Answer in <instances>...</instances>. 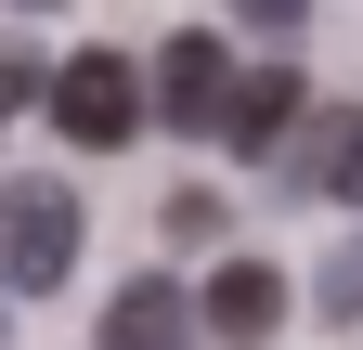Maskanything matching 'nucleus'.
Segmentation results:
<instances>
[{
  "label": "nucleus",
  "instance_id": "1",
  "mask_svg": "<svg viewBox=\"0 0 363 350\" xmlns=\"http://www.w3.org/2000/svg\"><path fill=\"white\" fill-rule=\"evenodd\" d=\"M78 234H91V208L65 195V182H0V286L13 298H52L65 273H78Z\"/></svg>",
  "mask_w": 363,
  "mask_h": 350
},
{
  "label": "nucleus",
  "instance_id": "2",
  "mask_svg": "<svg viewBox=\"0 0 363 350\" xmlns=\"http://www.w3.org/2000/svg\"><path fill=\"white\" fill-rule=\"evenodd\" d=\"M143 91H156V78L130 65V52H65V78H52V130H65V143H91V156H117L130 130H143Z\"/></svg>",
  "mask_w": 363,
  "mask_h": 350
},
{
  "label": "nucleus",
  "instance_id": "3",
  "mask_svg": "<svg viewBox=\"0 0 363 350\" xmlns=\"http://www.w3.org/2000/svg\"><path fill=\"white\" fill-rule=\"evenodd\" d=\"M156 117H169V130H220V117H234L220 39H169V52H156Z\"/></svg>",
  "mask_w": 363,
  "mask_h": 350
},
{
  "label": "nucleus",
  "instance_id": "4",
  "mask_svg": "<svg viewBox=\"0 0 363 350\" xmlns=\"http://www.w3.org/2000/svg\"><path fill=\"white\" fill-rule=\"evenodd\" d=\"M195 324H208V298H182L169 273H143V286H117L104 350H195Z\"/></svg>",
  "mask_w": 363,
  "mask_h": 350
},
{
  "label": "nucleus",
  "instance_id": "5",
  "mask_svg": "<svg viewBox=\"0 0 363 350\" xmlns=\"http://www.w3.org/2000/svg\"><path fill=\"white\" fill-rule=\"evenodd\" d=\"M272 324H286V273H272V259H220V273H208V337L259 350Z\"/></svg>",
  "mask_w": 363,
  "mask_h": 350
},
{
  "label": "nucleus",
  "instance_id": "6",
  "mask_svg": "<svg viewBox=\"0 0 363 350\" xmlns=\"http://www.w3.org/2000/svg\"><path fill=\"white\" fill-rule=\"evenodd\" d=\"M298 130V65H259V78H234V117H220V143L234 156H272Z\"/></svg>",
  "mask_w": 363,
  "mask_h": 350
},
{
  "label": "nucleus",
  "instance_id": "7",
  "mask_svg": "<svg viewBox=\"0 0 363 350\" xmlns=\"http://www.w3.org/2000/svg\"><path fill=\"white\" fill-rule=\"evenodd\" d=\"M156 221H169V247H220V221H234V208H220V195H169Z\"/></svg>",
  "mask_w": 363,
  "mask_h": 350
},
{
  "label": "nucleus",
  "instance_id": "8",
  "mask_svg": "<svg viewBox=\"0 0 363 350\" xmlns=\"http://www.w3.org/2000/svg\"><path fill=\"white\" fill-rule=\"evenodd\" d=\"M325 312H337V324H363V234L325 259Z\"/></svg>",
  "mask_w": 363,
  "mask_h": 350
},
{
  "label": "nucleus",
  "instance_id": "9",
  "mask_svg": "<svg viewBox=\"0 0 363 350\" xmlns=\"http://www.w3.org/2000/svg\"><path fill=\"white\" fill-rule=\"evenodd\" d=\"M26 91H39V52H26V39H0V130L26 117Z\"/></svg>",
  "mask_w": 363,
  "mask_h": 350
},
{
  "label": "nucleus",
  "instance_id": "10",
  "mask_svg": "<svg viewBox=\"0 0 363 350\" xmlns=\"http://www.w3.org/2000/svg\"><path fill=\"white\" fill-rule=\"evenodd\" d=\"M325 182H337V195H350V208H363V130H350V143H337V156H325Z\"/></svg>",
  "mask_w": 363,
  "mask_h": 350
},
{
  "label": "nucleus",
  "instance_id": "11",
  "mask_svg": "<svg viewBox=\"0 0 363 350\" xmlns=\"http://www.w3.org/2000/svg\"><path fill=\"white\" fill-rule=\"evenodd\" d=\"M234 13H259V26H286V13H298V0H234Z\"/></svg>",
  "mask_w": 363,
  "mask_h": 350
},
{
  "label": "nucleus",
  "instance_id": "12",
  "mask_svg": "<svg viewBox=\"0 0 363 350\" xmlns=\"http://www.w3.org/2000/svg\"><path fill=\"white\" fill-rule=\"evenodd\" d=\"M39 13H52V0H39Z\"/></svg>",
  "mask_w": 363,
  "mask_h": 350
}]
</instances>
